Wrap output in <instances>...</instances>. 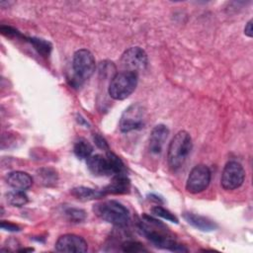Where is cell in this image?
<instances>
[{
	"instance_id": "6da1fadb",
	"label": "cell",
	"mask_w": 253,
	"mask_h": 253,
	"mask_svg": "<svg viewBox=\"0 0 253 253\" xmlns=\"http://www.w3.org/2000/svg\"><path fill=\"white\" fill-rule=\"evenodd\" d=\"M138 227L145 238L148 239L157 248L174 252L188 251L187 248H185L183 245L177 243L167 227L160 220L152 216L146 214L142 215V218L138 223Z\"/></svg>"
},
{
	"instance_id": "7a4b0ae2",
	"label": "cell",
	"mask_w": 253,
	"mask_h": 253,
	"mask_svg": "<svg viewBox=\"0 0 253 253\" xmlns=\"http://www.w3.org/2000/svg\"><path fill=\"white\" fill-rule=\"evenodd\" d=\"M192 148L193 142L190 133L186 130L178 131L171 139L168 146L167 160L170 168L178 170L183 167Z\"/></svg>"
},
{
	"instance_id": "3957f363",
	"label": "cell",
	"mask_w": 253,
	"mask_h": 253,
	"mask_svg": "<svg viewBox=\"0 0 253 253\" xmlns=\"http://www.w3.org/2000/svg\"><path fill=\"white\" fill-rule=\"evenodd\" d=\"M87 167L95 176H115L126 173L125 164L115 153L106 151V155L95 154L87 159Z\"/></svg>"
},
{
	"instance_id": "277c9868",
	"label": "cell",
	"mask_w": 253,
	"mask_h": 253,
	"mask_svg": "<svg viewBox=\"0 0 253 253\" xmlns=\"http://www.w3.org/2000/svg\"><path fill=\"white\" fill-rule=\"evenodd\" d=\"M93 211L101 219L120 227L126 226L130 218L128 210L124 205L114 200L95 204Z\"/></svg>"
},
{
	"instance_id": "5b68a950",
	"label": "cell",
	"mask_w": 253,
	"mask_h": 253,
	"mask_svg": "<svg viewBox=\"0 0 253 253\" xmlns=\"http://www.w3.org/2000/svg\"><path fill=\"white\" fill-rule=\"evenodd\" d=\"M95 68V57L90 50L86 48L76 50L72 59V84L74 86H80L84 81L93 75Z\"/></svg>"
},
{
	"instance_id": "8992f818",
	"label": "cell",
	"mask_w": 253,
	"mask_h": 253,
	"mask_svg": "<svg viewBox=\"0 0 253 253\" xmlns=\"http://www.w3.org/2000/svg\"><path fill=\"white\" fill-rule=\"evenodd\" d=\"M137 81V73L126 70L120 71L112 78L108 93L115 100H125L135 90Z\"/></svg>"
},
{
	"instance_id": "52a82bcc",
	"label": "cell",
	"mask_w": 253,
	"mask_h": 253,
	"mask_svg": "<svg viewBox=\"0 0 253 253\" xmlns=\"http://www.w3.org/2000/svg\"><path fill=\"white\" fill-rule=\"evenodd\" d=\"M245 178L243 166L237 161H229L225 164L220 178L221 187L226 191H231L239 188Z\"/></svg>"
},
{
	"instance_id": "ba28073f",
	"label": "cell",
	"mask_w": 253,
	"mask_h": 253,
	"mask_svg": "<svg viewBox=\"0 0 253 253\" xmlns=\"http://www.w3.org/2000/svg\"><path fill=\"white\" fill-rule=\"evenodd\" d=\"M211 170L204 164L196 165L190 172L187 182L186 190L191 194H198L205 191L211 182Z\"/></svg>"
},
{
	"instance_id": "9c48e42d",
	"label": "cell",
	"mask_w": 253,
	"mask_h": 253,
	"mask_svg": "<svg viewBox=\"0 0 253 253\" xmlns=\"http://www.w3.org/2000/svg\"><path fill=\"white\" fill-rule=\"evenodd\" d=\"M120 62L124 70L138 73L147 66V54L139 46H132L123 53Z\"/></svg>"
},
{
	"instance_id": "30bf717a",
	"label": "cell",
	"mask_w": 253,
	"mask_h": 253,
	"mask_svg": "<svg viewBox=\"0 0 253 253\" xmlns=\"http://www.w3.org/2000/svg\"><path fill=\"white\" fill-rule=\"evenodd\" d=\"M144 107L140 103L129 105L123 113L120 120V129L123 132H128L141 126L144 118Z\"/></svg>"
},
{
	"instance_id": "8fae6325",
	"label": "cell",
	"mask_w": 253,
	"mask_h": 253,
	"mask_svg": "<svg viewBox=\"0 0 253 253\" xmlns=\"http://www.w3.org/2000/svg\"><path fill=\"white\" fill-rule=\"evenodd\" d=\"M55 250L65 253H84L88 250L86 240L76 234H63L55 242Z\"/></svg>"
},
{
	"instance_id": "7c38bea8",
	"label": "cell",
	"mask_w": 253,
	"mask_h": 253,
	"mask_svg": "<svg viewBox=\"0 0 253 253\" xmlns=\"http://www.w3.org/2000/svg\"><path fill=\"white\" fill-rule=\"evenodd\" d=\"M168 134L169 128L165 125L160 124L152 128L148 139V147L151 153L159 154L161 152Z\"/></svg>"
},
{
	"instance_id": "4fadbf2b",
	"label": "cell",
	"mask_w": 253,
	"mask_h": 253,
	"mask_svg": "<svg viewBox=\"0 0 253 253\" xmlns=\"http://www.w3.org/2000/svg\"><path fill=\"white\" fill-rule=\"evenodd\" d=\"M130 189V181L126 177V173L115 175L112 181L102 189L105 195L112 194V195H122L126 194L129 192Z\"/></svg>"
},
{
	"instance_id": "5bb4252c",
	"label": "cell",
	"mask_w": 253,
	"mask_h": 253,
	"mask_svg": "<svg viewBox=\"0 0 253 253\" xmlns=\"http://www.w3.org/2000/svg\"><path fill=\"white\" fill-rule=\"evenodd\" d=\"M6 182L14 190L26 191L33 184V178L23 171H13L6 176Z\"/></svg>"
},
{
	"instance_id": "9a60e30c",
	"label": "cell",
	"mask_w": 253,
	"mask_h": 253,
	"mask_svg": "<svg viewBox=\"0 0 253 253\" xmlns=\"http://www.w3.org/2000/svg\"><path fill=\"white\" fill-rule=\"evenodd\" d=\"M183 217L189 224H191L195 228L202 231L209 232V231L215 230L217 227L214 221L200 214H196L193 212H184Z\"/></svg>"
},
{
	"instance_id": "2e32d148",
	"label": "cell",
	"mask_w": 253,
	"mask_h": 253,
	"mask_svg": "<svg viewBox=\"0 0 253 253\" xmlns=\"http://www.w3.org/2000/svg\"><path fill=\"white\" fill-rule=\"evenodd\" d=\"M71 195L74 196L76 199L86 202V201H92V200H97L105 197V193L103 190H96L88 187H76L71 190Z\"/></svg>"
},
{
	"instance_id": "e0dca14e",
	"label": "cell",
	"mask_w": 253,
	"mask_h": 253,
	"mask_svg": "<svg viewBox=\"0 0 253 253\" xmlns=\"http://www.w3.org/2000/svg\"><path fill=\"white\" fill-rule=\"evenodd\" d=\"M73 151L75 155L80 159H88L92 152H93V146L92 144L86 140L85 138H79L73 146Z\"/></svg>"
},
{
	"instance_id": "ac0fdd59",
	"label": "cell",
	"mask_w": 253,
	"mask_h": 253,
	"mask_svg": "<svg viewBox=\"0 0 253 253\" xmlns=\"http://www.w3.org/2000/svg\"><path fill=\"white\" fill-rule=\"evenodd\" d=\"M7 203L12 207H23L28 203V196L25 194V191L13 190L8 192L5 195Z\"/></svg>"
},
{
	"instance_id": "d6986e66",
	"label": "cell",
	"mask_w": 253,
	"mask_h": 253,
	"mask_svg": "<svg viewBox=\"0 0 253 253\" xmlns=\"http://www.w3.org/2000/svg\"><path fill=\"white\" fill-rule=\"evenodd\" d=\"M37 177L44 186H52L57 181V173L52 168H41L37 172Z\"/></svg>"
},
{
	"instance_id": "ffe728a7",
	"label": "cell",
	"mask_w": 253,
	"mask_h": 253,
	"mask_svg": "<svg viewBox=\"0 0 253 253\" xmlns=\"http://www.w3.org/2000/svg\"><path fill=\"white\" fill-rule=\"evenodd\" d=\"M29 42L33 44L34 48L43 57H47L51 51V44L49 42L42 39L30 38Z\"/></svg>"
},
{
	"instance_id": "44dd1931",
	"label": "cell",
	"mask_w": 253,
	"mask_h": 253,
	"mask_svg": "<svg viewBox=\"0 0 253 253\" xmlns=\"http://www.w3.org/2000/svg\"><path fill=\"white\" fill-rule=\"evenodd\" d=\"M64 213L69 221L71 222H81L86 218V212L77 208H67L64 211Z\"/></svg>"
},
{
	"instance_id": "7402d4cb",
	"label": "cell",
	"mask_w": 253,
	"mask_h": 253,
	"mask_svg": "<svg viewBox=\"0 0 253 253\" xmlns=\"http://www.w3.org/2000/svg\"><path fill=\"white\" fill-rule=\"evenodd\" d=\"M151 211L153 214L157 215V216H160L166 220H169L171 222H174V223H178V218L176 217V215L174 213H172L170 211L166 210L165 208L161 207V206H155L151 209Z\"/></svg>"
},
{
	"instance_id": "603a6c76",
	"label": "cell",
	"mask_w": 253,
	"mask_h": 253,
	"mask_svg": "<svg viewBox=\"0 0 253 253\" xmlns=\"http://www.w3.org/2000/svg\"><path fill=\"white\" fill-rule=\"evenodd\" d=\"M122 250L125 252H142L147 251L143 245L137 241H126L122 244Z\"/></svg>"
},
{
	"instance_id": "cb8c5ba5",
	"label": "cell",
	"mask_w": 253,
	"mask_h": 253,
	"mask_svg": "<svg viewBox=\"0 0 253 253\" xmlns=\"http://www.w3.org/2000/svg\"><path fill=\"white\" fill-rule=\"evenodd\" d=\"M0 31L6 37H10V38H20V37H22V35L17 30H15V29H13L12 27H9V26H1Z\"/></svg>"
},
{
	"instance_id": "d4e9b609",
	"label": "cell",
	"mask_w": 253,
	"mask_h": 253,
	"mask_svg": "<svg viewBox=\"0 0 253 253\" xmlns=\"http://www.w3.org/2000/svg\"><path fill=\"white\" fill-rule=\"evenodd\" d=\"M0 225H1V228H2V229L7 230V231H12V232L20 231V227H19L17 224L11 223V222L6 221V220H2Z\"/></svg>"
},
{
	"instance_id": "484cf974",
	"label": "cell",
	"mask_w": 253,
	"mask_h": 253,
	"mask_svg": "<svg viewBox=\"0 0 253 253\" xmlns=\"http://www.w3.org/2000/svg\"><path fill=\"white\" fill-rule=\"evenodd\" d=\"M94 140H95V143L98 145V147H100V148H102V149H104L106 151L109 150V145H108L107 141L101 135L96 134L94 136Z\"/></svg>"
},
{
	"instance_id": "4316f807",
	"label": "cell",
	"mask_w": 253,
	"mask_h": 253,
	"mask_svg": "<svg viewBox=\"0 0 253 253\" xmlns=\"http://www.w3.org/2000/svg\"><path fill=\"white\" fill-rule=\"evenodd\" d=\"M244 34L249 37V38H252L253 36V30H252V20H249L248 23L246 24L245 28H244Z\"/></svg>"
}]
</instances>
